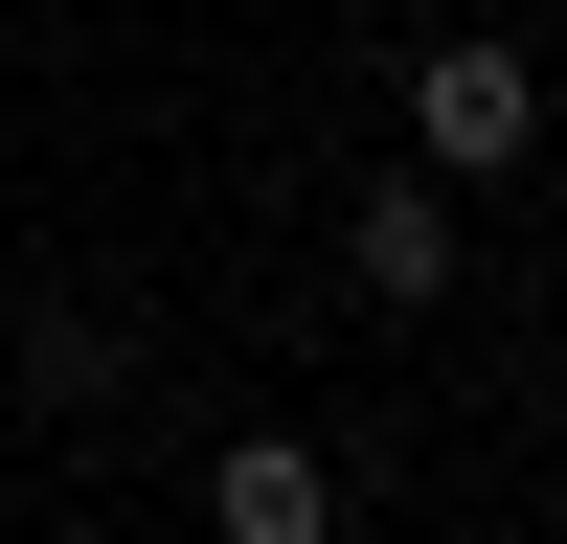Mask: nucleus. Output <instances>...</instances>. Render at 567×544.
<instances>
[{"label":"nucleus","mask_w":567,"mask_h":544,"mask_svg":"<svg viewBox=\"0 0 567 544\" xmlns=\"http://www.w3.org/2000/svg\"><path fill=\"white\" fill-rule=\"evenodd\" d=\"M523 136H545V69H523V45H432V69H409V159H432V181H499V159H523Z\"/></svg>","instance_id":"nucleus-1"},{"label":"nucleus","mask_w":567,"mask_h":544,"mask_svg":"<svg viewBox=\"0 0 567 544\" xmlns=\"http://www.w3.org/2000/svg\"><path fill=\"white\" fill-rule=\"evenodd\" d=\"M205 544H341V453L318 431H227L205 453Z\"/></svg>","instance_id":"nucleus-2"},{"label":"nucleus","mask_w":567,"mask_h":544,"mask_svg":"<svg viewBox=\"0 0 567 544\" xmlns=\"http://www.w3.org/2000/svg\"><path fill=\"white\" fill-rule=\"evenodd\" d=\"M341 272H363L386 317H432L454 272H477V227H454V181H432V159H409V181H363V227H341Z\"/></svg>","instance_id":"nucleus-3"},{"label":"nucleus","mask_w":567,"mask_h":544,"mask_svg":"<svg viewBox=\"0 0 567 544\" xmlns=\"http://www.w3.org/2000/svg\"><path fill=\"white\" fill-rule=\"evenodd\" d=\"M23 363H45V408H114V363H136V341H114V317H69V295H45V341H23Z\"/></svg>","instance_id":"nucleus-4"}]
</instances>
